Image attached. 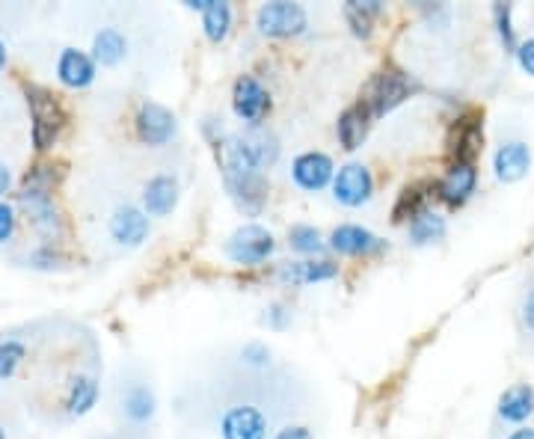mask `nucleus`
<instances>
[{"label": "nucleus", "mask_w": 534, "mask_h": 439, "mask_svg": "<svg viewBox=\"0 0 534 439\" xmlns=\"http://www.w3.org/2000/svg\"><path fill=\"white\" fill-rule=\"evenodd\" d=\"M413 92H419V84L410 75L389 69V72H377L365 84L362 95H359V104L371 119H380V116L392 113L401 101H407Z\"/></svg>", "instance_id": "nucleus-3"}, {"label": "nucleus", "mask_w": 534, "mask_h": 439, "mask_svg": "<svg viewBox=\"0 0 534 439\" xmlns=\"http://www.w3.org/2000/svg\"><path fill=\"white\" fill-rule=\"evenodd\" d=\"M273 250H276L273 235L267 232L265 226H259V223L241 226V229L226 241V256L235 264H244V267H256V264L267 262Z\"/></svg>", "instance_id": "nucleus-6"}, {"label": "nucleus", "mask_w": 534, "mask_h": 439, "mask_svg": "<svg viewBox=\"0 0 534 439\" xmlns=\"http://www.w3.org/2000/svg\"><path fill=\"white\" fill-rule=\"evenodd\" d=\"M374 196V178L362 164H345L333 178V199L345 208H359Z\"/></svg>", "instance_id": "nucleus-11"}, {"label": "nucleus", "mask_w": 534, "mask_h": 439, "mask_svg": "<svg viewBox=\"0 0 534 439\" xmlns=\"http://www.w3.org/2000/svg\"><path fill=\"white\" fill-rule=\"evenodd\" d=\"M6 60H9V51H6V45H3V39H0V72L6 69Z\"/></svg>", "instance_id": "nucleus-41"}, {"label": "nucleus", "mask_w": 534, "mask_h": 439, "mask_svg": "<svg viewBox=\"0 0 534 439\" xmlns=\"http://www.w3.org/2000/svg\"><path fill=\"white\" fill-rule=\"evenodd\" d=\"M267 327H273V330H285L288 324H291V309L288 306H282V303H276V306H270L265 315Z\"/></svg>", "instance_id": "nucleus-34"}, {"label": "nucleus", "mask_w": 534, "mask_h": 439, "mask_svg": "<svg viewBox=\"0 0 534 439\" xmlns=\"http://www.w3.org/2000/svg\"><path fill=\"white\" fill-rule=\"evenodd\" d=\"M226 190L232 193V199L247 211V214H259L265 205V181L262 176L256 178H226Z\"/></svg>", "instance_id": "nucleus-25"}, {"label": "nucleus", "mask_w": 534, "mask_h": 439, "mask_svg": "<svg viewBox=\"0 0 534 439\" xmlns=\"http://www.w3.org/2000/svg\"><path fill=\"white\" fill-rule=\"evenodd\" d=\"M134 128H137L140 143H146V146H152V149H161V146H167L178 134V119L176 113L167 110L164 104H158V101H143V104L137 107Z\"/></svg>", "instance_id": "nucleus-5"}, {"label": "nucleus", "mask_w": 534, "mask_h": 439, "mask_svg": "<svg viewBox=\"0 0 534 439\" xmlns=\"http://www.w3.org/2000/svg\"><path fill=\"white\" fill-rule=\"evenodd\" d=\"M445 232H448V223H445L443 214H437L434 208H425V211H419V214L410 220L407 238H410L413 247H428V244L443 241Z\"/></svg>", "instance_id": "nucleus-21"}, {"label": "nucleus", "mask_w": 534, "mask_h": 439, "mask_svg": "<svg viewBox=\"0 0 534 439\" xmlns=\"http://www.w3.org/2000/svg\"><path fill=\"white\" fill-rule=\"evenodd\" d=\"M288 244H291V250H297L303 256H315V253L324 250L321 232L315 226H306V223H297V226L288 229Z\"/></svg>", "instance_id": "nucleus-29"}, {"label": "nucleus", "mask_w": 534, "mask_h": 439, "mask_svg": "<svg viewBox=\"0 0 534 439\" xmlns=\"http://www.w3.org/2000/svg\"><path fill=\"white\" fill-rule=\"evenodd\" d=\"M125 54H128V39L122 36V30L104 27V30L95 33V39H92V60H95V66L101 63L107 69H113V66H119L125 60Z\"/></svg>", "instance_id": "nucleus-20"}, {"label": "nucleus", "mask_w": 534, "mask_h": 439, "mask_svg": "<svg viewBox=\"0 0 534 439\" xmlns=\"http://www.w3.org/2000/svg\"><path fill=\"white\" fill-rule=\"evenodd\" d=\"M202 30L211 42H223L232 30V6L226 0H211L202 12Z\"/></svg>", "instance_id": "nucleus-26"}, {"label": "nucleus", "mask_w": 534, "mask_h": 439, "mask_svg": "<svg viewBox=\"0 0 534 439\" xmlns=\"http://www.w3.org/2000/svg\"><path fill=\"white\" fill-rule=\"evenodd\" d=\"M270 422L253 404H235L220 419V437L223 439H267Z\"/></svg>", "instance_id": "nucleus-7"}, {"label": "nucleus", "mask_w": 534, "mask_h": 439, "mask_svg": "<svg viewBox=\"0 0 534 439\" xmlns=\"http://www.w3.org/2000/svg\"><path fill=\"white\" fill-rule=\"evenodd\" d=\"M336 276H339V264L333 262H285L276 270V279L282 285H312Z\"/></svg>", "instance_id": "nucleus-18"}, {"label": "nucleus", "mask_w": 534, "mask_h": 439, "mask_svg": "<svg viewBox=\"0 0 534 439\" xmlns=\"http://www.w3.org/2000/svg\"><path fill=\"white\" fill-rule=\"evenodd\" d=\"M256 27L270 39H288V36H300L309 27V15L300 3L276 0V3H265L259 9Z\"/></svg>", "instance_id": "nucleus-4"}, {"label": "nucleus", "mask_w": 534, "mask_h": 439, "mask_svg": "<svg viewBox=\"0 0 534 439\" xmlns=\"http://www.w3.org/2000/svg\"><path fill=\"white\" fill-rule=\"evenodd\" d=\"M9 187H12V170L0 161V199L9 193Z\"/></svg>", "instance_id": "nucleus-39"}, {"label": "nucleus", "mask_w": 534, "mask_h": 439, "mask_svg": "<svg viewBox=\"0 0 534 439\" xmlns=\"http://www.w3.org/2000/svg\"><path fill=\"white\" fill-rule=\"evenodd\" d=\"M481 149V122L478 119H460L454 125V140H451V155L457 164H472Z\"/></svg>", "instance_id": "nucleus-24"}, {"label": "nucleus", "mask_w": 534, "mask_h": 439, "mask_svg": "<svg viewBox=\"0 0 534 439\" xmlns=\"http://www.w3.org/2000/svg\"><path fill=\"white\" fill-rule=\"evenodd\" d=\"M27 356V345L21 339H0V380H9Z\"/></svg>", "instance_id": "nucleus-30"}, {"label": "nucleus", "mask_w": 534, "mask_h": 439, "mask_svg": "<svg viewBox=\"0 0 534 439\" xmlns=\"http://www.w3.org/2000/svg\"><path fill=\"white\" fill-rule=\"evenodd\" d=\"M517 63H520V69L534 78V39H526V42H520V48H517Z\"/></svg>", "instance_id": "nucleus-35"}, {"label": "nucleus", "mask_w": 534, "mask_h": 439, "mask_svg": "<svg viewBox=\"0 0 534 439\" xmlns=\"http://www.w3.org/2000/svg\"><path fill=\"white\" fill-rule=\"evenodd\" d=\"M241 356H244L250 365H267V362H270V351H267L262 342H250V345H244Z\"/></svg>", "instance_id": "nucleus-36"}, {"label": "nucleus", "mask_w": 534, "mask_h": 439, "mask_svg": "<svg viewBox=\"0 0 534 439\" xmlns=\"http://www.w3.org/2000/svg\"><path fill=\"white\" fill-rule=\"evenodd\" d=\"M152 232V223H149V214L137 205H119L110 217V238L125 247V250H134L140 247Z\"/></svg>", "instance_id": "nucleus-8"}, {"label": "nucleus", "mask_w": 534, "mask_h": 439, "mask_svg": "<svg viewBox=\"0 0 534 439\" xmlns=\"http://www.w3.org/2000/svg\"><path fill=\"white\" fill-rule=\"evenodd\" d=\"M119 413L128 425H137V428H146L155 413H158V398H155V389L146 383V380H131L128 386H122L119 392Z\"/></svg>", "instance_id": "nucleus-9"}, {"label": "nucleus", "mask_w": 534, "mask_h": 439, "mask_svg": "<svg viewBox=\"0 0 534 439\" xmlns=\"http://www.w3.org/2000/svg\"><path fill=\"white\" fill-rule=\"evenodd\" d=\"M511 12H514V6H511V3H496V6H493V18H496V27H499L502 48H505L508 54H517L520 42H517L514 27H511Z\"/></svg>", "instance_id": "nucleus-32"}, {"label": "nucleus", "mask_w": 534, "mask_h": 439, "mask_svg": "<svg viewBox=\"0 0 534 439\" xmlns=\"http://www.w3.org/2000/svg\"><path fill=\"white\" fill-rule=\"evenodd\" d=\"M330 250L339 253V256H371V253H380L386 250V241H380L374 232L354 226V223H345L339 229H333L330 235Z\"/></svg>", "instance_id": "nucleus-14"}, {"label": "nucleus", "mask_w": 534, "mask_h": 439, "mask_svg": "<svg viewBox=\"0 0 534 439\" xmlns=\"http://www.w3.org/2000/svg\"><path fill=\"white\" fill-rule=\"evenodd\" d=\"M273 439H315V437H312L309 428H303V425H291V428H282Z\"/></svg>", "instance_id": "nucleus-37"}, {"label": "nucleus", "mask_w": 534, "mask_h": 439, "mask_svg": "<svg viewBox=\"0 0 534 439\" xmlns=\"http://www.w3.org/2000/svg\"><path fill=\"white\" fill-rule=\"evenodd\" d=\"M428 208V193L422 184H413V187H404L398 202H395V211H392V220L401 223V220H413L419 211Z\"/></svg>", "instance_id": "nucleus-28"}, {"label": "nucleus", "mask_w": 534, "mask_h": 439, "mask_svg": "<svg viewBox=\"0 0 534 439\" xmlns=\"http://www.w3.org/2000/svg\"><path fill=\"white\" fill-rule=\"evenodd\" d=\"M63 264H66V256L54 244H39L27 253V267H33V270L51 273V270H60Z\"/></svg>", "instance_id": "nucleus-31"}, {"label": "nucleus", "mask_w": 534, "mask_h": 439, "mask_svg": "<svg viewBox=\"0 0 534 439\" xmlns=\"http://www.w3.org/2000/svg\"><path fill=\"white\" fill-rule=\"evenodd\" d=\"M0 439H6V431H3V425H0Z\"/></svg>", "instance_id": "nucleus-42"}, {"label": "nucleus", "mask_w": 534, "mask_h": 439, "mask_svg": "<svg viewBox=\"0 0 534 439\" xmlns=\"http://www.w3.org/2000/svg\"><path fill=\"white\" fill-rule=\"evenodd\" d=\"M178 196H181L178 178L170 173H158L143 187V211L149 217H170L176 211Z\"/></svg>", "instance_id": "nucleus-15"}, {"label": "nucleus", "mask_w": 534, "mask_h": 439, "mask_svg": "<svg viewBox=\"0 0 534 439\" xmlns=\"http://www.w3.org/2000/svg\"><path fill=\"white\" fill-rule=\"evenodd\" d=\"M508 439H534V428H520V431H514Z\"/></svg>", "instance_id": "nucleus-40"}, {"label": "nucleus", "mask_w": 534, "mask_h": 439, "mask_svg": "<svg viewBox=\"0 0 534 439\" xmlns=\"http://www.w3.org/2000/svg\"><path fill=\"white\" fill-rule=\"evenodd\" d=\"M18 205L24 208L30 226L42 235V244H57L63 235V217L51 196V176L45 167H39L33 176H27V184L18 193Z\"/></svg>", "instance_id": "nucleus-1"}, {"label": "nucleus", "mask_w": 534, "mask_h": 439, "mask_svg": "<svg viewBox=\"0 0 534 439\" xmlns=\"http://www.w3.org/2000/svg\"><path fill=\"white\" fill-rule=\"evenodd\" d=\"M380 12H383V3H380V0H365V3L348 0V3H345V18H348L351 30H354L359 39H368V36H371V18L380 15Z\"/></svg>", "instance_id": "nucleus-27"}, {"label": "nucleus", "mask_w": 534, "mask_h": 439, "mask_svg": "<svg viewBox=\"0 0 534 439\" xmlns=\"http://www.w3.org/2000/svg\"><path fill=\"white\" fill-rule=\"evenodd\" d=\"M24 95H27V107H30V137H33V146L39 152H48L63 125H66V113L57 101V95L51 89L36 87V84H27L24 87Z\"/></svg>", "instance_id": "nucleus-2"}, {"label": "nucleus", "mask_w": 534, "mask_h": 439, "mask_svg": "<svg viewBox=\"0 0 534 439\" xmlns=\"http://www.w3.org/2000/svg\"><path fill=\"white\" fill-rule=\"evenodd\" d=\"M529 416H534V386L517 383V386L505 389L502 398H499V419L511 422V425H520Z\"/></svg>", "instance_id": "nucleus-19"}, {"label": "nucleus", "mask_w": 534, "mask_h": 439, "mask_svg": "<svg viewBox=\"0 0 534 439\" xmlns=\"http://www.w3.org/2000/svg\"><path fill=\"white\" fill-rule=\"evenodd\" d=\"M15 223H18V217H15V205H9V202L0 199V247L9 244V241L15 238Z\"/></svg>", "instance_id": "nucleus-33"}, {"label": "nucleus", "mask_w": 534, "mask_h": 439, "mask_svg": "<svg viewBox=\"0 0 534 439\" xmlns=\"http://www.w3.org/2000/svg\"><path fill=\"white\" fill-rule=\"evenodd\" d=\"M475 184H478L475 164H457V161H454L451 170L443 176V181L437 184V196L443 199L445 205L460 208V205L475 193Z\"/></svg>", "instance_id": "nucleus-17"}, {"label": "nucleus", "mask_w": 534, "mask_h": 439, "mask_svg": "<svg viewBox=\"0 0 534 439\" xmlns=\"http://www.w3.org/2000/svg\"><path fill=\"white\" fill-rule=\"evenodd\" d=\"M57 81L69 89H87L95 81V60L87 51L63 48L57 57Z\"/></svg>", "instance_id": "nucleus-16"}, {"label": "nucleus", "mask_w": 534, "mask_h": 439, "mask_svg": "<svg viewBox=\"0 0 534 439\" xmlns=\"http://www.w3.org/2000/svg\"><path fill=\"white\" fill-rule=\"evenodd\" d=\"M368 125H371V116L362 110V104L348 107V110L339 116V122H336V134H339V143H342L348 152L359 149V146H362V140L368 137Z\"/></svg>", "instance_id": "nucleus-23"}, {"label": "nucleus", "mask_w": 534, "mask_h": 439, "mask_svg": "<svg viewBox=\"0 0 534 439\" xmlns=\"http://www.w3.org/2000/svg\"><path fill=\"white\" fill-rule=\"evenodd\" d=\"M532 170V149L526 140H505L493 155V176L505 184L523 181Z\"/></svg>", "instance_id": "nucleus-13"}, {"label": "nucleus", "mask_w": 534, "mask_h": 439, "mask_svg": "<svg viewBox=\"0 0 534 439\" xmlns=\"http://www.w3.org/2000/svg\"><path fill=\"white\" fill-rule=\"evenodd\" d=\"M98 380L92 377V374H75L72 377V383H69V389H66V410H69V416H75V419H81V416H87L89 410L98 404Z\"/></svg>", "instance_id": "nucleus-22"}, {"label": "nucleus", "mask_w": 534, "mask_h": 439, "mask_svg": "<svg viewBox=\"0 0 534 439\" xmlns=\"http://www.w3.org/2000/svg\"><path fill=\"white\" fill-rule=\"evenodd\" d=\"M291 178H294L297 187H303L309 193H318L327 184H333V178H336L333 158L324 155V152H303L291 164Z\"/></svg>", "instance_id": "nucleus-12"}, {"label": "nucleus", "mask_w": 534, "mask_h": 439, "mask_svg": "<svg viewBox=\"0 0 534 439\" xmlns=\"http://www.w3.org/2000/svg\"><path fill=\"white\" fill-rule=\"evenodd\" d=\"M523 327L534 333V288L526 294V300H523Z\"/></svg>", "instance_id": "nucleus-38"}, {"label": "nucleus", "mask_w": 534, "mask_h": 439, "mask_svg": "<svg viewBox=\"0 0 534 439\" xmlns=\"http://www.w3.org/2000/svg\"><path fill=\"white\" fill-rule=\"evenodd\" d=\"M232 107L238 113V119H244L247 125H259L270 110V92L262 87L259 78L253 75H241L232 89Z\"/></svg>", "instance_id": "nucleus-10"}]
</instances>
